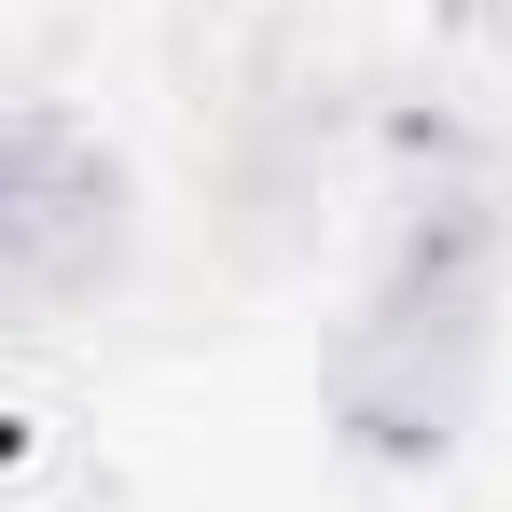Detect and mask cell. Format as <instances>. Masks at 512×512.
Here are the masks:
<instances>
[{
	"instance_id": "2",
	"label": "cell",
	"mask_w": 512,
	"mask_h": 512,
	"mask_svg": "<svg viewBox=\"0 0 512 512\" xmlns=\"http://www.w3.org/2000/svg\"><path fill=\"white\" fill-rule=\"evenodd\" d=\"M111 263H125V167H111V139L42 111V97H0V305L14 319L97 305Z\"/></svg>"
},
{
	"instance_id": "1",
	"label": "cell",
	"mask_w": 512,
	"mask_h": 512,
	"mask_svg": "<svg viewBox=\"0 0 512 512\" xmlns=\"http://www.w3.org/2000/svg\"><path fill=\"white\" fill-rule=\"evenodd\" d=\"M485 333H499V208L471 180H429L360 291V319L333 333V429L374 471H429L485 388Z\"/></svg>"
}]
</instances>
